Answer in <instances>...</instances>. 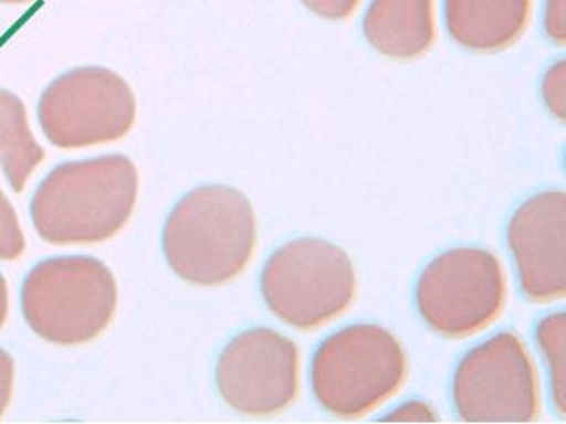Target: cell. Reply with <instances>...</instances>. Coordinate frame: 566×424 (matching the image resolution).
Instances as JSON below:
<instances>
[{"instance_id": "1", "label": "cell", "mask_w": 566, "mask_h": 424, "mask_svg": "<svg viewBox=\"0 0 566 424\" xmlns=\"http://www.w3.org/2000/svg\"><path fill=\"white\" fill-rule=\"evenodd\" d=\"M256 220L252 203L230 186H202L186 194L164 229L170 269L191 285L218 287L252 261Z\"/></svg>"}, {"instance_id": "2", "label": "cell", "mask_w": 566, "mask_h": 424, "mask_svg": "<svg viewBox=\"0 0 566 424\" xmlns=\"http://www.w3.org/2000/svg\"><path fill=\"white\" fill-rule=\"evenodd\" d=\"M137 191V168L124 156L71 161L41 182L32 199V221L49 243H99L129 220Z\"/></svg>"}, {"instance_id": "3", "label": "cell", "mask_w": 566, "mask_h": 424, "mask_svg": "<svg viewBox=\"0 0 566 424\" xmlns=\"http://www.w3.org/2000/svg\"><path fill=\"white\" fill-rule=\"evenodd\" d=\"M407 371L397 336L376 324H356L321 343L312 362V388L329 414L361 417L400 391Z\"/></svg>"}, {"instance_id": "4", "label": "cell", "mask_w": 566, "mask_h": 424, "mask_svg": "<svg viewBox=\"0 0 566 424\" xmlns=\"http://www.w3.org/2000/svg\"><path fill=\"white\" fill-rule=\"evenodd\" d=\"M356 269L340 246L303 237L283 244L265 262L261 290L274 317L312 331L344 315L356 297Z\"/></svg>"}, {"instance_id": "5", "label": "cell", "mask_w": 566, "mask_h": 424, "mask_svg": "<svg viewBox=\"0 0 566 424\" xmlns=\"http://www.w3.org/2000/svg\"><path fill=\"white\" fill-rule=\"evenodd\" d=\"M117 306V285L103 262L57 256L35 265L22 288L27 324L43 340L85 343L108 326Z\"/></svg>"}, {"instance_id": "6", "label": "cell", "mask_w": 566, "mask_h": 424, "mask_svg": "<svg viewBox=\"0 0 566 424\" xmlns=\"http://www.w3.org/2000/svg\"><path fill=\"white\" fill-rule=\"evenodd\" d=\"M504 303L503 265L483 247H455L436 256L416 285L421 318L430 329L453 340L491 326Z\"/></svg>"}, {"instance_id": "7", "label": "cell", "mask_w": 566, "mask_h": 424, "mask_svg": "<svg viewBox=\"0 0 566 424\" xmlns=\"http://www.w3.org/2000/svg\"><path fill=\"white\" fill-rule=\"evenodd\" d=\"M453 402L468 423H533L539 414L535 362L515 332L465 353L453 377Z\"/></svg>"}, {"instance_id": "8", "label": "cell", "mask_w": 566, "mask_h": 424, "mask_svg": "<svg viewBox=\"0 0 566 424\" xmlns=\"http://www.w3.org/2000/svg\"><path fill=\"white\" fill-rule=\"evenodd\" d=\"M41 128L62 149L117 140L132 129L137 105L129 85L103 67H80L53 80L38 106Z\"/></svg>"}, {"instance_id": "9", "label": "cell", "mask_w": 566, "mask_h": 424, "mask_svg": "<svg viewBox=\"0 0 566 424\" xmlns=\"http://www.w3.org/2000/svg\"><path fill=\"white\" fill-rule=\"evenodd\" d=\"M300 349L282 332L255 327L235 336L217 364L220 396L247 415L287 411L300 394Z\"/></svg>"}, {"instance_id": "10", "label": "cell", "mask_w": 566, "mask_h": 424, "mask_svg": "<svg viewBox=\"0 0 566 424\" xmlns=\"http://www.w3.org/2000/svg\"><path fill=\"white\" fill-rule=\"evenodd\" d=\"M566 194L544 191L522 203L509 225L521 287L533 303L566 294Z\"/></svg>"}, {"instance_id": "11", "label": "cell", "mask_w": 566, "mask_h": 424, "mask_svg": "<svg viewBox=\"0 0 566 424\" xmlns=\"http://www.w3.org/2000/svg\"><path fill=\"white\" fill-rule=\"evenodd\" d=\"M447 25L451 38L473 52L509 49L524 34L531 17V0H447Z\"/></svg>"}, {"instance_id": "12", "label": "cell", "mask_w": 566, "mask_h": 424, "mask_svg": "<svg viewBox=\"0 0 566 424\" xmlns=\"http://www.w3.org/2000/svg\"><path fill=\"white\" fill-rule=\"evenodd\" d=\"M363 29L380 55L397 61L420 57L436 41L433 0H371Z\"/></svg>"}, {"instance_id": "13", "label": "cell", "mask_w": 566, "mask_h": 424, "mask_svg": "<svg viewBox=\"0 0 566 424\" xmlns=\"http://www.w3.org/2000/svg\"><path fill=\"white\" fill-rule=\"evenodd\" d=\"M44 150L35 144L27 123L23 103L14 94L0 88V165L17 193L43 161Z\"/></svg>"}, {"instance_id": "14", "label": "cell", "mask_w": 566, "mask_h": 424, "mask_svg": "<svg viewBox=\"0 0 566 424\" xmlns=\"http://www.w3.org/2000/svg\"><path fill=\"white\" fill-rule=\"evenodd\" d=\"M565 338L566 320L563 311L539 320L536 340L551 373L554 405L562 415L566 412Z\"/></svg>"}, {"instance_id": "15", "label": "cell", "mask_w": 566, "mask_h": 424, "mask_svg": "<svg viewBox=\"0 0 566 424\" xmlns=\"http://www.w3.org/2000/svg\"><path fill=\"white\" fill-rule=\"evenodd\" d=\"M25 250V239L14 209L0 190V261H14Z\"/></svg>"}, {"instance_id": "16", "label": "cell", "mask_w": 566, "mask_h": 424, "mask_svg": "<svg viewBox=\"0 0 566 424\" xmlns=\"http://www.w3.org/2000/svg\"><path fill=\"white\" fill-rule=\"evenodd\" d=\"M542 93H544V102L548 112L556 117L557 120H565L566 117V66L565 61L554 64L545 75L544 84H542Z\"/></svg>"}, {"instance_id": "17", "label": "cell", "mask_w": 566, "mask_h": 424, "mask_svg": "<svg viewBox=\"0 0 566 424\" xmlns=\"http://www.w3.org/2000/svg\"><path fill=\"white\" fill-rule=\"evenodd\" d=\"M312 13L326 20H344L356 11L361 0H301Z\"/></svg>"}, {"instance_id": "18", "label": "cell", "mask_w": 566, "mask_h": 424, "mask_svg": "<svg viewBox=\"0 0 566 424\" xmlns=\"http://www.w3.org/2000/svg\"><path fill=\"white\" fill-rule=\"evenodd\" d=\"M566 0H547L545 4V31L557 44L566 41Z\"/></svg>"}, {"instance_id": "19", "label": "cell", "mask_w": 566, "mask_h": 424, "mask_svg": "<svg viewBox=\"0 0 566 424\" xmlns=\"http://www.w3.org/2000/svg\"><path fill=\"white\" fill-rule=\"evenodd\" d=\"M386 421H438L432 409L423 402H407L386 415Z\"/></svg>"}, {"instance_id": "20", "label": "cell", "mask_w": 566, "mask_h": 424, "mask_svg": "<svg viewBox=\"0 0 566 424\" xmlns=\"http://www.w3.org/2000/svg\"><path fill=\"white\" fill-rule=\"evenodd\" d=\"M14 364L13 359L4 350H0V417L11 400L13 391Z\"/></svg>"}, {"instance_id": "21", "label": "cell", "mask_w": 566, "mask_h": 424, "mask_svg": "<svg viewBox=\"0 0 566 424\" xmlns=\"http://www.w3.org/2000/svg\"><path fill=\"white\" fill-rule=\"evenodd\" d=\"M6 315H8V285L2 274H0V327L4 324Z\"/></svg>"}, {"instance_id": "22", "label": "cell", "mask_w": 566, "mask_h": 424, "mask_svg": "<svg viewBox=\"0 0 566 424\" xmlns=\"http://www.w3.org/2000/svg\"><path fill=\"white\" fill-rule=\"evenodd\" d=\"M4 4H23V2H31V0H0Z\"/></svg>"}]
</instances>
